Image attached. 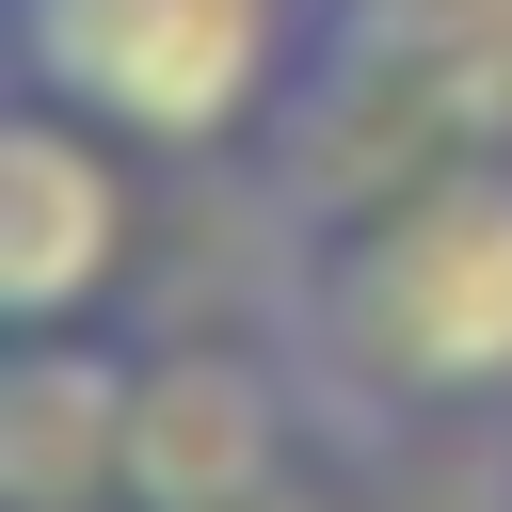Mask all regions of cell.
<instances>
[{
  "label": "cell",
  "mask_w": 512,
  "mask_h": 512,
  "mask_svg": "<svg viewBox=\"0 0 512 512\" xmlns=\"http://www.w3.org/2000/svg\"><path fill=\"white\" fill-rule=\"evenodd\" d=\"M288 352L336 416H464L512 400V160L432 176L288 256Z\"/></svg>",
  "instance_id": "cell-1"
},
{
  "label": "cell",
  "mask_w": 512,
  "mask_h": 512,
  "mask_svg": "<svg viewBox=\"0 0 512 512\" xmlns=\"http://www.w3.org/2000/svg\"><path fill=\"white\" fill-rule=\"evenodd\" d=\"M480 160H512V0H320L304 16V64L272 96L288 240L368 224Z\"/></svg>",
  "instance_id": "cell-2"
},
{
  "label": "cell",
  "mask_w": 512,
  "mask_h": 512,
  "mask_svg": "<svg viewBox=\"0 0 512 512\" xmlns=\"http://www.w3.org/2000/svg\"><path fill=\"white\" fill-rule=\"evenodd\" d=\"M288 64H304L288 0H16V96L112 144H224L288 96Z\"/></svg>",
  "instance_id": "cell-3"
},
{
  "label": "cell",
  "mask_w": 512,
  "mask_h": 512,
  "mask_svg": "<svg viewBox=\"0 0 512 512\" xmlns=\"http://www.w3.org/2000/svg\"><path fill=\"white\" fill-rule=\"evenodd\" d=\"M128 272V144L16 96L0 128V304L16 336H80V304Z\"/></svg>",
  "instance_id": "cell-4"
},
{
  "label": "cell",
  "mask_w": 512,
  "mask_h": 512,
  "mask_svg": "<svg viewBox=\"0 0 512 512\" xmlns=\"http://www.w3.org/2000/svg\"><path fill=\"white\" fill-rule=\"evenodd\" d=\"M256 480H272V368H240V352L144 368V400H128V496L144 512H240Z\"/></svg>",
  "instance_id": "cell-5"
},
{
  "label": "cell",
  "mask_w": 512,
  "mask_h": 512,
  "mask_svg": "<svg viewBox=\"0 0 512 512\" xmlns=\"http://www.w3.org/2000/svg\"><path fill=\"white\" fill-rule=\"evenodd\" d=\"M128 400H144V368H112V352H80V336H16V400H0V432H16V512L128 496Z\"/></svg>",
  "instance_id": "cell-6"
}]
</instances>
